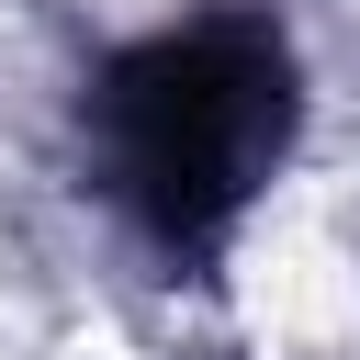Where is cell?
Listing matches in <instances>:
<instances>
[{
	"label": "cell",
	"instance_id": "6da1fadb",
	"mask_svg": "<svg viewBox=\"0 0 360 360\" xmlns=\"http://www.w3.org/2000/svg\"><path fill=\"white\" fill-rule=\"evenodd\" d=\"M90 135H101L112 202L169 259H214L248 225V202L270 191L281 146H292V56H281L270 22L146 34L135 56L101 68Z\"/></svg>",
	"mask_w": 360,
	"mask_h": 360
}]
</instances>
